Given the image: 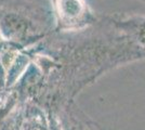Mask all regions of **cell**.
Listing matches in <instances>:
<instances>
[{
    "label": "cell",
    "mask_w": 145,
    "mask_h": 130,
    "mask_svg": "<svg viewBox=\"0 0 145 130\" xmlns=\"http://www.w3.org/2000/svg\"><path fill=\"white\" fill-rule=\"evenodd\" d=\"M52 7L61 29H80L92 21V12L85 0H52Z\"/></svg>",
    "instance_id": "cell-1"
},
{
    "label": "cell",
    "mask_w": 145,
    "mask_h": 130,
    "mask_svg": "<svg viewBox=\"0 0 145 130\" xmlns=\"http://www.w3.org/2000/svg\"><path fill=\"white\" fill-rule=\"evenodd\" d=\"M120 26L131 37L134 38V40L145 47V18L129 16L127 19L121 20Z\"/></svg>",
    "instance_id": "cell-2"
}]
</instances>
